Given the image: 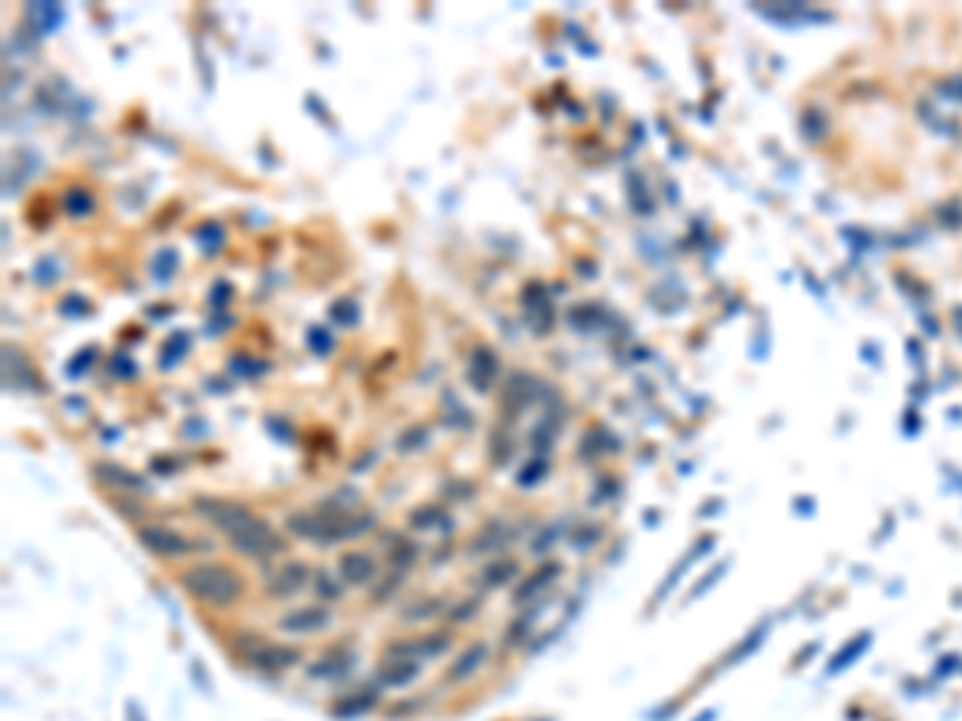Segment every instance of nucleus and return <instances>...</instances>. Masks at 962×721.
<instances>
[{
	"label": "nucleus",
	"mask_w": 962,
	"mask_h": 721,
	"mask_svg": "<svg viewBox=\"0 0 962 721\" xmlns=\"http://www.w3.org/2000/svg\"><path fill=\"white\" fill-rule=\"evenodd\" d=\"M286 529L312 545H337L375 529V513H350L328 504L314 513H292L286 519Z\"/></svg>",
	"instance_id": "1"
},
{
	"label": "nucleus",
	"mask_w": 962,
	"mask_h": 721,
	"mask_svg": "<svg viewBox=\"0 0 962 721\" xmlns=\"http://www.w3.org/2000/svg\"><path fill=\"white\" fill-rule=\"evenodd\" d=\"M177 580L184 587V593H190L193 600H199L206 606H216V610L235 606L248 593L244 577L225 561H196L186 570H180Z\"/></svg>",
	"instance_id": "2"
},
{
	"label": "nucleus",
	"mask_w": 962,
	"mask_h": 721,
	"mask_svg": "<svg viewBox=\"0 0 962 721\" xmlns=\"http://www.w3.org/2000/svg\"><path fill=\"white\" fill-rule=\"evenodd\" d=\"M238 654H241V661L248 664V667L260 670V674H286V670L301 664L299 648L282 642H267V638L254 635V632H244V635L238 638Z\"/></svg>",
	"instance_id": "3"
},
{
	"label": "nucleus",
	"mask_w": 962,
	"mask_h": 721,
	"mask_svg": "<svg viewBox=\"0 0 962 721\" xmlns=\"http://www.w3.org/2000/svg\"><path fill=\"white\" fill-rule=\"evenodd\" d=\"M228 545L238 551V555H248V558H273L280 551H286V538L267 523L260 519L257 513L244 517L241 523H235L228 532H225Z\"/></svg>",
	"instance_id": "4"
},
{
	"label": "nucleus",
	"mask_w": 962,
	"mask_h": 721,
	"mask_svg": "<svg viewBox=\"0 0 962 721\" xmlns=\"http://www.w3.org/2000/svg\"><path fill=\"white\" fill-rule=\"evenodd\" d=\"M138 542L157 558H186V555H196V551H209V542H203V538H190V536H184V532L171 529V526H161V523L138 526Z\"/></svg>",
	"instance_id": "5"
},
{
	"label": "nucleus",
	"mask_w": 962,
	"mask_h": 721,
	"mask_svg": "<svg viewBox=\"0 0 962 721\" xmlns=\"http://www.w3.org/2000/svg\"><path fill=\"white\" fill-rule=\"evenodd\" d=\"M312 568L305 561H286L270 574V580L263 584V597L267 600H292L295 593H301L312 584Z\"/></svg>",
	"instance_id": "6"
},
{
	"label": "nucleus",
	"mask_w": 962,
	"mask_h": 721,
	"mask_svg": "<svg viewBox=\"0 0 962 721\" xmlns=\"http://www.w3.org/2000/svg\"><path fill=\"white\" fill-rule=\"evenodd\" d=\"M193 510H196L199 519H206V523H212L216 529L228 532L235 523H241L244 517H250V507L241 504V500H228V497H196L193 500Z\"/></svg>",
	"instance_id": "7"
},
{
	"label": "nucleus",
	"mask_w": 962,
	"mask_h": 721,
	"mask_svg": "<svg viewBox=\"0 0 962 721\" xmlns=\"http://www.w3.org/2000/svg\"><path fill=\"white\" fill-rule=\"evenodd\" d=\"M331 625V610L324 603L321 606H299V610L280 616L276 629L282 635H314V632H324Z\"/></svg>",
	"instance_id": "8"
},
{
	"label": "nucleus",
	"mask_w": 962,
	"mask_h": 721,
	"mask_svg": "<svg viewBox=\"0 0 962 721\" xmlns=\"http://www.w3.org/2000/svg\"><path fill=\"white\" fill-rule=\"evenodd\" d=\"M337 574H341V580L347 587H366L379 577V564H375V558L369 551L350 549L337 558Z\"/></svg>",
	"instance_id": "9"
},
{
	"label": "nucleus",
	"mask_w": 962,
	"mask_h": 721,
	"mask_svg": "<svg viewBox=\"0 0 962 721\" xmlns=\"http://www.w3.org/2000/svg\"><path fill=\"white\" fill-rule=\"evenodd\" d=\"M488 654H492V644L488 642H471L469 648H462L456 654V661L446 667L443 680L449 683V686H459V683H469L471 676L478 674V670L485 667Z\"/></svg>",
	"instance_id": "10"
},
{
	"label": "nucleus",
	"mask_w": 962,
	"mask_h": 721,
	"mask_svg": "<svg viewBox=\"0 0 962 721\" xmlns=\"http://www.w3.org/2000/svg\"><path fill=\"white\" fill-rule=\"evenodd\" d=\"M93 478L106 487H116V491H129V494H148L151 491L148 481H144L142 475L129 472V468L119 465V462H97V465H93Z\"/></svg>",
	"instance_id": "11"
},
{
	"label": "nucleus",
	"mask_w": 962,
	"mask_h": 721,
	"mask_svg": "<svg viewBox=\"0 0 962 721\" xmlns=\"http://www.w3.org/2000/svg\"><path fill=\"white\" fill-rule=\"evenodd\" d=\"M350 667H354V651H347L344 644H337V648H328L324 654L318 657V661L308 664V680H337V676L350 674Z\"/></svg>",
	"instance_id": "12"
},
{
	"label": "nucleus",
	"mask_w": 962,
	"mask_h": 721,
	"mask_svg": "<svg viewBox=\"0 0 962 721\" xmlns=\"http://www.w3.org/2000/svg\"><path fill=\"white\" fill-rule=\"evenodd\" d=\"M379 702H382V693H379V689H373V686H369V689H356V693H350V695H344V699H337L334 705H331V715H334V718L350 721V718H360V715L373 712V708L379 705Z\"/></svg>",
	"instance_id": "13"
},
{
	"label": "nucleus",
	"mask_w": 962,
	"mask_h": 721,
	"mask_svg": "<svg viewBox=\"0 0 962 721\" xmlns=\"http://www.w3.org/2000/svg\"><path fill=\"white\" fill-rule=\"evenodd\" d=\"M558 574H562V564H558V561H543L530 577H526L523 584L517 587V593H513V603L520 606V603H530V600H536L539 593L549 590V584L555 580Z\"/></svg>",
	"instance_id": "14"
},
{
	"label": "nucleus",
	"mask_w": 962,
	"mask_h": 721,
	"mask_svg": "<svg viewBox=\"0 0 962 721\" xmlns=\"http://www.w3.org/2000/svg\"><path fill=\"white\" fill-rule=\"evenodd\" d=\"M418 676H420V661H382L375 680H379V686L405 689L411 686Z\"/></svg>",
	"instance_id": "15"
},
{
	"label": "nucleus",
	"mask_w": 962,
	"mask_h": 721,
	"mask_svg": "<svg viewBox=\"0 0 962 721\" xmlns=\"http://www.w3.org/2000/svg\"><path fill=\"white\" fill-rule=\"evenodd\" d=\"M446 610H449V603H446L443 597H420V600H414V603H407L405 610H401V622H405V625L430 622V619L443 616Z\"/></svg>",
	"instance_id": "16"
},
{
	"label": "nucleus",
	"mask_w": 962,
	"mask_h": 721,
	"mask_svg": "<svg viewBox=\"0 0 962 721\" xmlns=\"http://www.w3.org/2000/svg\"><path fill=\"white\" fill-rule=\"evenodd\" d=\"M517 574H520V564L513 561V558H501V561H492L488 568H481L478 584H481V590H498V587L511 584Z\"/></svg>",
	"instance_id": "17"
},
{
	"label": "nucleus",
	"mask_w": 962,
	"mask_h": 721,
	"mask_svg": "<svg viewBox=\"0 0 962 721\" xmlns=\"http://www.w3.org/2000/svg\"><path fill=\"white\" fill-rule=\"evenodd\" d=\"M498 375V360L488 347H478L471 356V381L478 385V392H492V381Z\"/></svg>",
	"instance_id": "18"
},
{
	"label": "nucleus",
	"mask_w": 962,
	"mask_h": 721,
	"mask_svg": "<svg viewBox=\"0 0 962 721\" xmlns=\"http://www.w3.org/2000/svg\"><path fill=\"white\" fill-rule=\"evenodd\" d=\"M449 648H452V632H446V629L427 632V635L418 638V654H420V661H437V657H443Z\"/></svg>",
	"instance_id": "19"
},
{
	"label": "nucleus",
	"mask_w": 962,
	"mask_h": 721,
	"mask_svg": "<svg viewBox=\"0 0 962 721\" xmlns=\"http://www.w3.org/2000/svg\"><path fill=\"white\" fill-rule=\"evenodd\" d=\"M407 523H411L414 529H437V526L449 523V517H446V510L439 504H424L407 513Z\"/></svg>",
	"instance_id": "20"
},
{
	"label": "nucleus",
	"mask_w": 962,
	"mask_h": 721,
	"mask_svg": "<svg viewBox=\"0 0 962 721\" xmlns=\"http://www.w3.org/2000/svg\"><path fill=\"white\" fill-rule=\"evenodd\" d=\"M344 590H347V584L341 580V574H331V570L314 574V593H318L321 603H337V600H344Z\"/></svg>",
	"instance_id": "21"
},
{
	"label": "nucleus",
	"mask_w": 962,
	"mask_h": 721,
	"mask_svg": "<svg viewBox=\"0 0 962 721\" xmlns=\"http://www.w3.org/2000/svg\"><path fill=\"white\" fill-rule=\"evenodd\" d=\"M65 212L71 218H87L93 212V196L87 190H80V186H71L65 193Z\"/></svg>",
	"instance_id": "22"
},
{
	"label": "nucleus",
	"mask_w": 962,
	"mask_h": 721,
	"mask_svg": "<svg viewBox=\"0 0 962 721\" xmlns=\"http://www.w3.org/2000/svg\"><path fill=\"white\" fill-rule=\"evenodd\" d=\"M392 570H411L414 561H418V545L411 542V538H398V542H392Z\"/></svg>",
	"instance_id": "23"
},
{
	"label": "nucleus",
	"mask_w": 962,
	"mask_h": 721,
	"mask_svg": "<svg viewBox=\"0 0 962 721\" xmlns=\"http://www.w3.org/2000/svg\"><path fill=\"white\" fill-rule=\"evenodd\" d=\"M478 610H481V597H465L459 600V603H449L446 619H449V625H465L478 616Z\"/></svg>",
	"instance_id": "24"
},
{
	"label": "nucleus",
	"mask_w": 962,
	"mask_h": 721,
	"mask_svg": "<svg viewBox=\"0 0 962 721\" xmlns=\"http://www.w3.org/2000/svg\"><path fill=\"white\" fill-rule=\"evenodd\" d=\"M401 584H405V570H392V574H386L379 584L373 587L369 600H375V603H386V600H392L395 593L401 590Z\"/></svg>",
	"instance_id": "25"
},
{
	"label": "nucleus",
	"mask_w": 962,
	"mask_h": 721,
	"mask_svg": "<svg viewBox=\"0 0 962 721\" xmlns=\"http://www.w3.org/2000/svg\"><path fill=\"white\" fill-rule=\"evenodd\" d=\"M427 436H430V430H427V426H420V423L407 426V430L398 436V449H401V453H414V449L427 446Z\"/></svg>",
	"instance_id": "26"
},
{
	"label": "nucleus",
	"mask_w": 962,
	"mask_h": 721,
	"mask_svg": "<svg viewBox=\"0 0 962 721\" xmlns=\"http://www.w3.org/2000/svg\"><path fill=\"white\" fill-rule=\"evenodd\" d=\"M545 472H549V465H545L543 459L530 462V468H523V472L517 475V485H520V487H533V485H539V481L545 478Z\"/></svg>",
	"instance_id": "27"
},
{
	"label": "nucleus",
	"mask_w": 962,
	"mask_h": 721,
	"mask_svg": "<svg viewBox=\"0 0 962 721\" xmlns=\"http://www.w3.org/2000/svg\"><path fill=\"white\" fill-rule=\"evenodd\" d=\"M558 536H562V523H558V526H549V529H545V532H539V536L533 538V545H530V549H533V555H545V551H549L552 545H555V538H558Z\"/></svg>",
	"instance_id": "28"
}]
</instances>
